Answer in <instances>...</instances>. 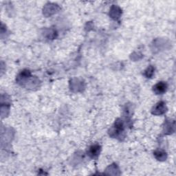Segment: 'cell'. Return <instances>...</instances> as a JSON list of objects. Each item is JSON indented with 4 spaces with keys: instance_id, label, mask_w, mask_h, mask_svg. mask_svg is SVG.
<instances>
[{
    "instance_id": "6da1fadb",
    "label": "cell",
    "mask_w": 176,
    "mask_h": 176,
    "mask_svg": "<svg viewBox=\"0 0 176 176\" xmlns=\"http://www.w3.org/2000/svg\"><path fill=\"white\" fill-rule=\"evenodd\" d=\"M167 85L164 82H159L154 87V91L157 94H162L166 91Z\"/></svg>"
},
{
    "instance_id": "3957f363",
    "label": "cell",
    "mask_w": 176,
    "mask_h": 176,
    "mask_svg": "<svg viewBox=\"0 0 176 176\" xmlns=\"http://www.w3.org/2000/svg\"><path fill=\"white\" fill-rule=\"evenodd\" d=\"M154 68L153 67H150L146 71V76H147L148 78H150L152 76L153 74H154Z\"/></svg>"
},
{
    "instance_id": "7a4b0ae2",
    "label": "cell",
    "mask_w": 176,
    "mask_h": 176,
    "mask_svg": "<svg viewBox=\"0 0 176 176\" xmlns=\"http://www.w3.org/2000/svg\"><path fill=\"white\" fill-rule=\"evenodd\" d=\"M100 146L99 145L92 146L89 150V155L92 157H97L100 153Z\"/></svg>"
}]
</instances>
